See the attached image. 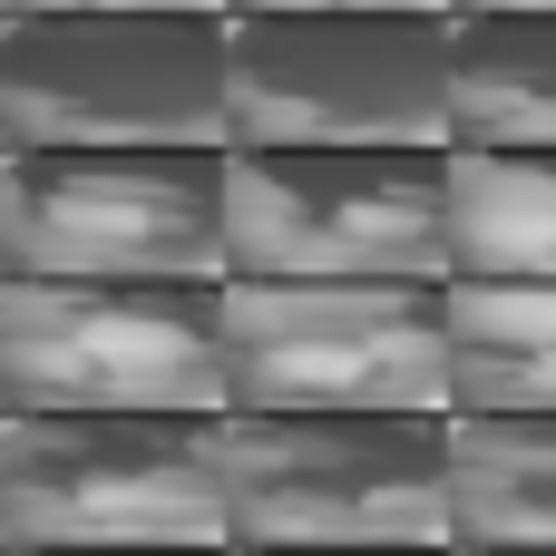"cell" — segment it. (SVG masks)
<instances>
[{"instance_id": "obj_1", "label": "cell", "mask_w": 556, "mask_h": 556, "mask_svg": "<svg viewBox=\"0 0 556 556\" xmlns=\"http://www.w3.org/2000/svg\"><path fill=\"white\" fill-rule=\"evenodd\" d=\"M10 156L29 147H235L225 10H59L0 39Z\"/></svg>"}, {"instance_id": "obj_2", "label": "cell", "mask_w": 556, "mask_h": 556, "mask_svg": "<svg viewBox=\"0 0 556 556\" xmlns=\"http://www.w3.org/2000/svg\"><path fill=\"white\" fill-rule=\"evenodd\" d=\"M225 420V283H10L0 420Z\"/></svg>"}, {"instance_id": "obj_3", "label": "cell", "mask_w": 556, "mask_h": 556, "mask_svg": "<svg viewBox=\"0 0 556 556\" xmlns=\"http://www.w3.org/2000/svg\"><path fill=\"white\" fill-rule=\"evenodd\" d=\"M10 283H235L225 147H29L0 176Z\"/></svg>"}, {"instance_id": "obj_4", "label": "cell", "mask_w": 556, "mask_h": 556, "mask_svg": "<svg viewBox=\"0 0 556 556\" xmlns=\"http://www.w3.org/2000/svg\"><path fill=\"white\" fill-rule=\"evenodd\" d=\"M235 283H450V147H225Z\"/></svg>"}, {"instance_id": "obj_5", "label": "cell", "mask_w": 556, "mask_h": 556, "mask_svg": "<svg viewBox=\"0 0 556 556\" xmlns=\"http://www.w3.org/2000/svg\"><path fill=\"white\" fill-rule=\"evenodd\" d=\"M235 547H450V410H225Z\"/></svg>"}, {"instance_id": "obj_6", "label": "cell", "mask_w": 556, "mask_h": 556, "mask_svg": "<svg viewBox=\"0 0 556 556\" xmlns=\"http://www.w3.org/2000/svg\"><path fill=\"white\" fill-rule=\"evenodd\" d=\"M450 10L235 20V147H450Z\"/></svg>"}, {"instance_id": "obj_7", "label": "cell", "mask_w": 556, "mask_h": 556, "mask_svg": "<svg viewBox=\"0 0 556 556\" xmlns=\"http://www.w3.org/2000/svg\"><path fill=\"white\" fill-rule=\"evenodd\" d=\"M10 547H235L225 420H0Z\"/></svg>"}, {"instance_id": "obj_8", "label": "cell", "mask_w": 556, "mask_h": 556, "mask_svg": "<svg viewBox=\"0 0 556 556\" xmlns=\"http://www.w3.org/2000/svg\"><path fill=\"white\" fill-rule=\"evenodd\" d=\"M235 410H450V283H225Z\"/></svg>"}, {"instance_id": "obj_9", "label": "cell", "mask_w": 556, "mask_h": 556, "mask_svg": "<svg viewBox=\"0 0 556 556\" xmlns=\"http://www.w3.org/2000/svg\"><path fill=\"white\" fill-rule=\"evenodd\" d=\"M450 283H556V147H450Z\"/></svg>"}, {"instance_id": "obj_10", "label": "cell", "mask_w": 556, "mask_h": 556, "mask_svg": "<svg viewBox=\"0 0 556 556\" xmlns=\"http://www.w3.org/2000/svg\"><path fill=\"white\" fill-rule=\"evenodd\" d=\"M450 547H556V410H450Z\"/></svg>"}, {"instance_id": "obj_11", "label": "cell", "mask_w": 556, "mask_h": 556, "mask_svg": "<svg viewBox=\"0 0 556 556\" xmlns=\"http://www.w3.org/2000/svg\"><path fill=\"white\" fill-rule=\"evenodd\" d=\"M450 147H556V10H469L450 29Z\"/></svg>"}, {"instance_id": "obj_12", "label": "cell", "mask_w": 556, "mask_h": 556, "mask_svg": "<svg viewBox=\"0 0 556 556\" xmlns=\"http://www.w3.org/2000/svg\"><path fill=\"white\" fill-rule=\"evenodd\" d=\"M450 410H556V283H450Z\"/></svg>"}, {"instance_id": "obj_13", "label": "cell", "mask_w": 556, "mask_h": 556, "mask_svg": "<svg viewBox=\"0 0 556 556\" xmlns=\"http://www.w3.org/2000/svg\"><path fill=\"white\" fill-rule=\"evenodd\" d=\"M59 10H225L235 20V0H10V20H59Z\"/></svg>"}, {"instance_id": "obj_14", "label": "cell", "mask_w": 556, "mask_h": 556, "mask_svg": "<svg viewBox=\"0 0 556 556\" xmlns=\"http://www.w3.org/2000/svg\"><path fill=\"white\" fill-rule=\"evenodd\" d=\"M264 10H459V0H235V20H264Z\"/></svg>"}, {"instance_id": "obj_15", "label": "cell", "mask_w": 556, "mask_h": 556, "mask_svg": "<svg viewBox=\"0 0 556 556\" xmlns=\"http://www.w3.org/2000/svg\"><path fill=\"white\" fill-rule=\"evenodd\" d=\"M235 556H459V547H235Z\"/></svg>"}, {"instance_id": "obj_16", "label": "cell", "mask_w": 556, "mask_h": 556, "mask_svg": "<svg viewBox=\"0 0 556 556\" xmlns=\"http://www.w3.org/2000/svg\"><path fill=\"white\" fill-rule=\"evenodd\" d=\"M10 556H235V547H10Z\"/></svg>"}, {"instance_id": "obj_17", "label": "cell", "mask_w": 556, "mask_h": 556, "mask_svg": "<svg viewBox=\"0 0 556 556\" xmlns=\"http://www.w3.org/2000/svg\"><path fill=\"white\" fill-rule=\"evenodd\" d=\"M469 10H556V0H459L450 20H469Z\"/></svg>"}, {"instance_id": "obj_18", "label": "cell", "mask_w": 556, "mask_h": 556, "mask_svg": "<svg viewBox=\"0 0 556 556\" xmlns=\"http://www.w3.org/2000/svg\"><path fill=\"white\" fill-rule=\"evenodd\" d=\"M459 556H556V547H459Z\"/></svg>"}]
</instances>
